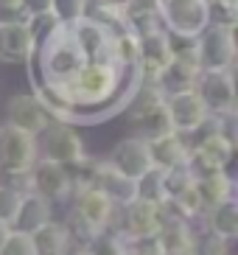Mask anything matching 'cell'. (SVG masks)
<instances>
[{"label": "cell", "instance_id": "cell-1", "mask_svg": "<svg viewBox=\"0 0 238 255\" xmlns=\"http://www.w3.org/2000/svg\"><path fill=\"white\" fill-rule=\"evenodd\" d=\"M28 65H37L39 68V76H42L39 82L42 84H65L87 65V59H84L82 48L76 45V39L70 37V31L65 25L53 39H48L39 51L31 53Z\"/></svg>", "mask_w": 238, "mask_h": 255}, {"label": "cell", "instance_id": "cell-2", "mask_svg": "<svg viewBox=\"0 0 238 255\" xmlns=\"http://www.w3.org/2000/svg\"><path fill=\"white\" fill-rule=\"evenodd\" d=\"M37 151L39 157L53 160V163L67 165V168H76L87 160L82 135L76 132L73 124H62V121H51L37 135Z\"/></svg>", "mask_w": 238, "mask_h": 255}, {"label": "cell", "instance_id": "cell-3", "mask_svg": "<svg viewBox=\"0 0 238 255\" xmlns=\"http://www.w3.org/2000/svg\"><path fill=\"white\" fill-rule=\"evenodd\" d=\"M163 28L177 39L194 42L210 25L208 0H160Z\"/></svg>", "mask_w": 238, "mask_h": 255}, {"label": "cell", "instance_id": "cell-4", "mask_svg": "<svg viewBox=\"0 0 238 255\" xmlns=\"http://www.w3.org/2000/svg\"><path fill=\"white\" fill-rule=\"evenodd\" d=\"M37 157V137L6 121L0 127V171H6L8 177L28 174Z\"/></svg>", "mask_w": 238, "mask_h": 255}, {"label": "cell", "instance_id": "cell-5", "mask_svg": "<svg viewBox=\"0 0 238 255\" xmlns=\"http://www.w3.org/2000/svg\"><path fill=\"white\" fill-rule=\"evenodd\" d=\"M202 70H233L236 62V25L210 23L194 39Z\"/></svg>", "mask_w": 238, "mask_h": 255}, {"label": "cell", "instance_id": "cell-6", "mask_svg": "<svg viewBox=\"0 0 238 255\" xmlns=\"http://www.w3.org/2000/svg\"><path fill=\"white\" fill-rule=\"evenodd\" d=\"M70 37L76 39V45L82 48L87 62H101V65H120L115 59V37L107 28H101L98 23L87 20V17H76L67 23Z\"/></svg>", "mask_w": 238, "mask_h": 255}, {"label": "cell", "instance_id": "cell-7", "mask_svg": "<svg viewBox=\"0 0 238 255\" xmlns=\"http://www.w3.org/2000/svg\"><path fill=\"white\" fill-rule=\"evenodd\" d=\"M194 90L210 115H236V79L233 70H202Z\"/></svg>", "mask_w": 238, "mask_h": 255}, {"label": "cell", "instance_id": "cell-8", "mask_svg": "<svg viewBox=\"0 0 238 255\" xmlns=\"http://www.w3.org/2000/svg\"><path fill=\"white\" fill-rule=\"evenodd\" d=\"M165 113H168V121H171V129L177 135H194L205 127L208 121V107L202 104L199 93L194 87L188 90H177L165 96Z\"/></svg>", "mask_w": 238, "mask_h": 255}, {"label": "cell", "instance_id": "cell-9", "mask_svg": "<svg viewBox=\"0 0 238 255\" xmlns=\"http://www.w3.org/2000/svg\"><path fill=\"white\" fill-rule=\"evenodd\" d=\"M28 191H37L48 202H65L73 194V174L67 171V165L37 157L28 171Z\"/></svg>", "mask_w": 238, "mask_h": 255}, {"label": "cell", "instance_id": "cell-10", "mask_svg": "<svg viewBox=\"0 0 238 255\" xmlns=\"http://www.w3.org/2000/svg\"><path fill=\"white\" fill-rule=\"evenodd\" d=\"M199 73H202V65H199V56H196V48L194 45L174 48L171 59H168V65H165L160 73H157L154 84L163 90V96H168V93L194 87Z\"/></svg>", "mask_w": 238, "mask_h": 255}, {"label": "cell", "instance_id": "cell-11", "mask_svg": "<svg viewBox=\"0 0 238 255\" xmlns=\"http://www.w3.org/2000/svg\"><path fill=\"white\" fill-rule=\"evenodd\" d=\"M73 191H76V208L73 210L87 225H93L96 230H107V227H112L118 222L120 208L112 202L101 188L87 182V185H73Z\"/></svg>", "mask_w": 238, "mask_h": 255}, {"label": "cell", "instance_id": "cell-12", "mask_svg": "<svg viewBox=\"0 0 238 255\" xmlns=\"http://www.w3.org/2000/svg\"><path fill=\"white\" fill-rule=\"evenodd\" d=\"M115 225L123 233H129L132 239H151L163 227V208L154 202H146V199H132L118 210Z\"/></svg>", "mask_w": 238, "mask_h": 255}, {"label": "cell", "instance_id": "cell-13", "mask_svg": "<svg viewBox=\"0 0 238 255\" xmlns=\"http://www.w3.org/2000/svg\"><path fill=\"white\" fill-rule=\"evenodd\" d=\"M110 165H115L120 174H126L132 180L143 177L151 165V151H149V140L140 135L134 137H123L120 143H115V149L110 151Z\"/></svg>", "mask_w": 238, "mask_h": 255}, {"label": "cell", "instance_id": "cell-14", "mask_svg": "<svg viewBox=\"0 0 238 255\" xmlns=\"http://www.w3.org/2000/svg\"><path fill=\"white\" fill-rule=\"evenodd\" d=\"M31 53H34V45H31L25 17L0 20V62L3 65H20V62L31 59Z\"/></svg>", "mask_w": 238, "mask_h": 255}, {"label": "cell", "instance_id": "cell-15", "mask_svg": "<svg viewBox=\"0 0 238 255\" xmlns=\"http://www.w3.org/2000/svg\"><path fill=\"white\" fill-rule=\"evenodd\" d=\"M6 121L14 124V127H20V129H25V132H31L34 137L51 124L48 113L42 110V104L37 101L34 93H20V96L8 98L6 101Z\"/></svg>", "mask_w": 238, "mask_h": 255}, {"label": "cell", "instance_id": "cell-16", "mask_svg": "<svg viewBox=\"0 0 238 255\" xmlns=\"http://www.w3.org/2000/svg\"><path fill=\"white\" fill-rule=\"evenodd\" d=\"M171 34L165 28H154L149 34H140V70H143V79L154 82L157 73L168 65L171 59Z\"/></svg>", "mask_w": 238, "mask_h": 255}, {"label": "cell", "instance_id": "cell-17", "mask_svg": "<svg viewBox=\"0 0 238 255\" xmlns=\"http://www.w3.org/2000/svg\"><path fill=\"white\" fill-rule=\"evenodd\" d=\"M82 17H87V20L98 23L101 28H107L112 37L132 31L129 17H126V3H123V0H84Z\"/></svg>", "mask_w": 238, "mask_h": 255}, {"label": "cell", "instance_id": "cell-18", "mask_svg": "<svg viewBox=\"0 0 238 255\" xmlns=\"http://www.w3.org/2000/svg\"><path fill=\"white\" fill-rule=\"evenodd\" d=\"M154 239L163 255H191L194 225L185 222V219H163V227L157 230Z\"/></svg>", "mask_w": 238, "mask_h": 255}, {"label": "cell", "instance_id": "cell-19", "mask_svg": "<svg viewBox=\"0 0 238 255\" xmlns=\"http://www.w3.org/2000/svg\"><path fill=\"white\" fill-rule=\"evenodd\" d=\"M149 151H151V163H154L157 168L168 171V168H179V165H185L191 146L182 140V135H177V132H165V135L151 137V140H149Z\"/></svg>", "mask_w": 238, "mask_h": 255}, {"label": "cell", "instance_id": "cell-20", "mask_svg": "<svg viewBox=\"0 0 238 255\" xmlns=\"http://www.w3.org/2000/svg\"><path fill=\"white\" fill-rule=\"evenodd\" d=\"M31 236V244H34V255H67L73 241H70V233H67L65 222H45L42 227H37Z\"/></svg>", "mask_w": 238, "mask_h": 255}, {"label": "cell", "instance_id": "cell-21", "mask_svg": "<svg viewBox=\"0 0 238 255\" xmlns=\"http://www.w3.org/2000/svg\"><path fill=\"white\" fill-rule=\"evenodd\" d=\"M45 222H51V202L39 196L37 191H25L22 202L17 208V216L11 222V230L20 233H34L37 227H42Z\"/></svg>", "mask_w": 238, "mask_h": 255}, {"label": "cell", "instance_id": "cell-22", "mask_svg": "<svg viewBox=\"0 0 238 255\" xmlns=\"http://www.w3.org/2000/svg\"><path fill=\"white\" fill-rule=\"evenodd\" d=\"M194 185H196V194H199L202 208H205V210L213 208V205H219V202H224V199H230V196H236V194H233V191H236V185H233L230 174L224 171V168L196 177Z\"/></svg>", "mask_w": 238, "mask_h": 255}, {"label": "cell", "instance_id": "cell-23", "mask_svg": "<svg viewBox=\"0 0 238 255\" xmlns=\"http://www.w3.org/2000/svg\"><path fill=\"white\" fill-rule=\"evenodd\" d=\"M205 227L210 233H216L222 239L233 241L238 236V202L236 196L224 199V202L213 205V208L205 210Z\"/></svg>", "mask_w": 238, "mask_h": 255}, {"label": "cell", "instance_id": "cell-24", "mask_svg": "<svg viewBox=\"0 0 238 255\" xmlns=\"http://www.w3.org/2000/svg\"><path fill=\"white\" fill-rule=\"evenodd\" d=\"M25 25H28V34H31V45H34V51H39V48L48 42V39H53L56 34H59L62 28H65V20H62L53 8H45V11H34V14H25Z\"/></svg>", "mask_w": 238, "mask_h": 255}, {"label": "cell", "instance_id": "cell-25", "mask_svg": "<svg viewBox=\"0 0 238 255\" xmlns=\"http://www.w3.org/2000/svg\"><path fill=\"white\" fill-rule=\"evenodd\" d=\"M134 188H137V199H146V202L163 205L165 202V182H163V168L151 165L149 171L134 180Z\"/></svg>", "mask_w": 238, "mask_h": 255}, {"label": "cell", "instance_id": "cell-26", "mask_svg": "<svg viewBox=\"0 0 238 255\" xmlns=\"http://www.w3.org/2000/svg\"><path fill=\"white\" fill-rule=\"evenodd\" d=\"M191 255H230V241L210 233L208 227L202 233H194V247Z\"/></svg>", "mask_w": 238, "mask_h": 255}, {"label": "cell", "instance_id": "cell-27", "mask_svg": "<svg viewBox=\"0 0 238 255\" xmlns=\"http://www.w3.org/2000/svg\"><path fill=\"white\" fill-rule=\"evenodd\" d=\"M22 194H25V191H20L17 185H0V219H3L8 227H11V222H14V216H17Z\"/></svg>", "mask_w": 238, "mask_h": 255}, {"label": "cell", "instance_id": "cell-28", "mask_svg": "<svg viewBox=\"0 0 238 255\" xmlns=\"http://www.w3.org/2000/svg\"><path fill=\"white\" fill-rule=\"evenodd\" d=\"M0 255H34L31 236L28 233H20V230H11L8 239L3 241V247H0Z\"/></svg>", "mask_w": 238, "mask_h": 255}, {"label": "cell", "instance_id": "cell-29", "mask_svg": "<svg viewBox=\"0 0 238 255\" xmlns=\"http://www.w3.org/2000/svg\"><path fill=\"white\" fill-rule=\"evenodd\" d=\"M82 6H84V0H53V11L65 23H70V20H76V17L82 14Z\"/></svg>", "mask_w": 238, "mask_h": 255}, {"label": "cell", "instance_id": "cell-30", "mask_svg": "<svg viewBox=\"0 0 238 255\" xmlns=\"http://www.w3.org/2000/svg\"><path fill=\"white\" fill-rule=\"evenodd\" d=\"M22 6H25V0H0V14L8 17H22Z\"/></svg>", "mask_w": 238, "mask_h": 255}, {"label": "cell", "instance_id": "cell-31", "mask_svg": "<svg viewBox=\"0 0 238 255\" xmlns=\"http://www.w3.org/2000/svg\"><path fill=\"white\" fill-rule=\"evenodd\" d=\"M45 8H53V0H25V6H22V17L34 14V11H45Z\"/></svg>", "mask_w": 238, "mask_h": 255}, {"label": "cell", "instance_id": "cell-32", "mask_svg": "<svg viewBox=\"0 0 238 255\" xmlns=\"http://www.w3.org/2000/svg\"><path fill=\"white\" fill-rule=\"evenodd\" d=\"M8 233H11V227H8L6 222H3V219H0V247H3V241L8 239Z\"/></svg>", "mask_w": 238, "mask_h": 255}, {"label": "cell", "instance_id": "cell-33", "mask_svg": "<svg viewBox=\"0 0 238 255\" xmlns=\"http://www.w3.org/2000/svg\"><path fill=\"white\" fill-rule=\"evenodd\" d=\"M67 255H93V253H87V250H84V247H76V250H70V253H67Z\"/></svg>", "mask_w": 238, "mask_h": 255}, {"label": "cell", "instance_id": "cell-34", "mask_svg": "<svg viewBox=\"0 0 238 255\" xmlns=\"http://www.w3.org/2000/svg\"><path fill=\"white\" fill-rule=\"evenodd\" d=\"M120 255H137V253H132V250H126V253H120Z\"/></svg>", "mask_w": 238, "mask_h": 255}]
</instances>
